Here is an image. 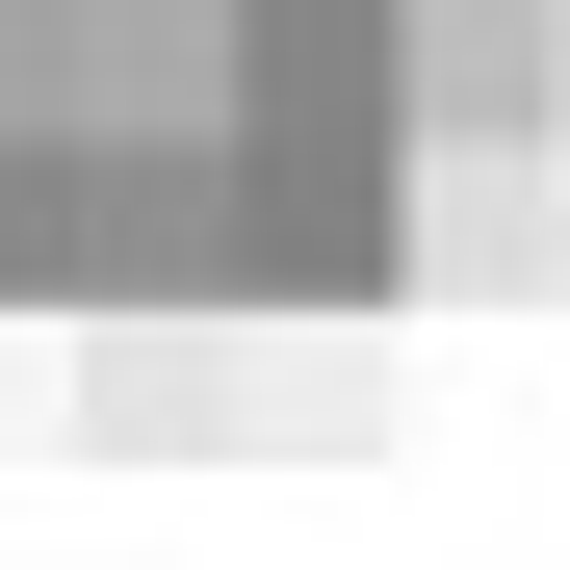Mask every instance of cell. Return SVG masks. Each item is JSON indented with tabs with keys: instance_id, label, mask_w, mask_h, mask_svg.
I'll use <instances>...</instances> for the list:
<instances>
[{
	"instance_id": "1",
	"label": "cell",
	"mask_w": 570,
	"mask_h": 570,
	"mask_svg": "<svg viewBox=\"0 0 570 570\" xmlns=\"http://www.w3.org/2000/svg\"><path fill=\"white\" fill-rule=\"evenodd\" d=\"M390 285H544V156H441L415 234H390Z\"/></svg>"
}]
</instances>
